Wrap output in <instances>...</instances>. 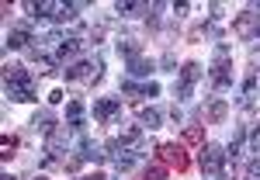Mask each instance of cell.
<instances>
[{
	"instance_id": "cell-1",
	"label": "cell",
	"mask_w": 260,
	"mask_h": 180,
	"mask_svg": "<svg viewBox=\"0 0 260 180\" xmlns=\"http://www.w3.org/2000/svg\"><path fill=\"white\" fill-rule=\"evenodd\" d=\"M4 90L11 100H35V77L21 62H7L4 66Z\"/></svg>"
},
{
	"instance_id": "cell-2",
	"label": "cell",
	"mask_w": 260,
	"mask_h": 180,
	"mask_svg": "<svg viewBox=\"0 0 260 180\" xmlns=\"http://www.w3.org/2000/svg\"><path fill=\"white\" fill-rule=\"evenodd\" d=\"M208 80H212L215 90L233 87V59H229V45H215V56H212V66H208Z\"/></svg>"
},
{
	"instance_id": "cell-3",
	"label": "cell",
	"mask_w": 260,
	"mask_h": 180,
	"mask_svg": "<svg viewBox=\"0 0 260 180\" xmlns=\"http://www.w3.org/2000/svg\"><path fill=\"white\" fill-rule=\"evenodd\" d=\"M101 69H104V62L94 56V59H80L73 62V66H66L62 73H66V80L70 83H83V87H94L101 80Z\"/></svg>"
},
{
	"instance_id": "cell-4",
	"label": "cell",
	"mask_w": 260,
	"mask_h": 180,
	"mask_svg": "<svg viewBox=\"0 0 260 180\" xmlns=\"http://www.w3.org/2000/svg\"><path fill=\"white\" fill-rule=\"evenodd\" d=\"M156 160H160L163 166H170V170H177V173H187V166H191L187 149H184L180 142H163V146H156Z\"/></svg>"
},
{
	"instance_id": "cell-5",
	"label": "cell",
	"mask_w": 260,
	"mask_h": 180,
	"mask_svg": "<svg viewBox=\"0 0 260 180\" xmlns=\"http://www.w3.org/2000/svg\"><path fill=\"white\" fill-rule=\"evenodd\" d=\"M198 80H201V66L194 59L184 62V66H180V80L174 83V97H177V100H187L191 94H194V83H198Z\"/></svg>"
},
{
	"instance_id": "cell-6",
	"label": "cell",
	"mask_w": 260,
	"mask_h": 180,
	"mask_svg": "<svg viewBox=\"0 0 260 180\" xmlns=\"http://www.w3.org/2000/svg\"><path fill=\"white\" fill-rule=\"evenodd\" d=\"M233 35L243 42H253L260 39V14L250 7V11H243V14H236V21H233Z\"/></svg>"
},
{
	"instance_id": "cell-7",
	"label": "cell",
	"mask_w": 260,
	"mask_h": 180,
	"mask_svg": "<svg viewBox=\"0 0 260 180\" xmlns=\"http://www.w3.org/2000/svg\"><path fill=\"white\" fill-rule=\"evenodd\" d=\"M222 166H225V149L215 146V142L201 146V173H205V177H219Z\"/></svg>"
},
{
	"instance_id": "cell-8",
	"label": "cell",
	"mask_w": 260,
	"mask_h": 180,
	"mask_svg": "<svg viewBox=\"0 0 260 180\" xmlns=\"http://www.w3.org/2000/svg\"><path fill=\"white\" fill-rule=\"evenodd\" d=\"M118 111H121V100L118 97H98V100H94V121H98V125H108Z\"/></svg>"
},
{
	"instance_id": "cell-9",
	"label": "cell",
	"mask_w": 260,
	"mask_h": 180,
	"mask_svg": "<svg viewBox=\"0 0 260 180\" xmlns=\"http://www.w3.org/2000/svg\"><path fill=\"white\" fill-rule=\"evenodd\" d=\"M28 42H31V24L28 21H18V24L7 28V49H28Z\"/></svg>"
},
{
	"instance_id": "cell-10",
	"label": "cell",
	"mask_w": 260,
	"mask_h": 180,
	"mask_svg": "<svg viewBox=\"0 0 260 180\" xmlns=\"http://www.w3.org/2000/svg\"><path fill=\"white\" fill-rule=\"evenodd\" d=\"M121 94H128L132 100H139V97H156V94H160V83H156V80H149V83L121 80Z\"/></svg>"
},
{
	"instance_id": "cell-11",
	"label": "cell",
	"mask_w": 260,
	"mask_h": 180,
	"mask_svg": "<svg viewBox=\"0 0 260 180\" xmlns=\"http://www.w3.org/2000/svg\"><path fill=\"white\" fill-rule=\"evenodd\" d=\"M66 128L70 132H83V100L73 97L66 104Z\"/></svg>"
},
{
	"instance_id": "cell-12",
	"label": "cell",
	"mask_w": 260,
	"mask_h": 180,
	"mask_svg": "<svg viewBox=\"0 0 260 180\" xmlns=\"http://www.w3.org/2000/svg\"><path fill=\"white\" fill-rule=\"evenodd\" d=\"M205 118H208V125H222V121L229 118V104L222 97H215L212 104H208V111H205Z\"/></svg>"
},
{
	"instance_id": "cell-13",
	"label": "cell",
	"mask_w": 260,
	"mask_h": 180,
	"mask_svg": "<svg viewBox=\"0 0 260 180\" xmlns=\"http://www.w3.org/2000/svg\"><path fill=\"white\" fill-rule=\"evenodd\" d=\"M31 125H35V132H42V135H49V132L56 128V115H52L49 107H42V111H35V118H31Z\"/></svg>"
},
{
	"instance_id": "cell-14",
	"label": "cell",
	"mask_w": 260,
	"mask_h": 180,
	"mask_svg": "<svg viewBox=\"0 0 260 180\" xmlns=\"http://www.w3.org/2000/svg\"><path fill=\"white\" fill-rule=\"evenodd\" d=\"M180 146H205V128L201 125H187L180 132Z\"/></svg>"
},
{
	"instance_id": "cell-15",
	"label": "cell",
	"mask_w": 260,
	"mask_h": 180,
	"mask_svg": "<svg viewBox=\"0 0 260 180\" xmlns=\"http://www.w3.org/2000/svg\"><path fill=\"white\" fill-rule=\"evenodd\" d=\"M118 52L125 59H136V56H142V42L132 39V35H125V39H118Z\"/></svg>"
},
{
	"instance_id": "cell-16",
	"label": "cell",
	"mask_w": 260,
	"mask_h": 180,
	"mask_svg": "<svg viewBox=\"0 0 260 180\" xmlns=\"http://www.w3.org/2000/svg\"><path fill=\"white\" fill-rule=\"evenodd\" d=\"M24 11H31V18H56V11H59V4H52V0H42V4H24Z\"/></svg>"
},
{
	"instance_id": "cell-17",
	"label": "cell",
	"mask_w": 260,
	"mask_h": 180,
	"mask_svg": "<svg viewBox=\"0 0 260 180\" xmlns=\"http://www.w3.org/2000/svg\"><path fill=\"white\" fill-rule=\"evenodd\" d=\"M156 66H153V59H146V56H136V59H128V73L132 77H149Z\"/></svg>"
},
{
	"instance_id": "cell-18",
	"label": "cell",
	"mask_w": 260,
	"mask_h": 180,
	"mask_svg": "<svg viewBox=\"0 0 260 180\" xmlns=\"http://www.w3.org/2000/svg\"><path fill=\"white\" fill-rule=\"evenodd\" d=\"M115 11H118L121 18H136V14H149V11H153V7H149V4H128V0H125V4H115Z\"/></svg>"
},
{
	"instance_id": "cell-19",
	"label": "cell",
	"mask_w": 260,
	"mask_h": 180,
	"mask_svg": "<svg viewBox=\"0 0 260 180\" xmlns=\"http://www.w3.org/2000/svg\"><path fill=\"white\" fill-rule=\"evenodd\" d=\"M160 111H156V107H139V121L142 125H146V128H160Z\"/></svg>"
},
{
	"instance_id": "cell-20",
	"label": "cell",
	"mask_w": 260,
	"mask_h": 180,
	"mask_svg": "<svg viewBox=\"0 0 260 180\" xmlns=\"http://www.w3.org/2000/svg\"><path fill=\"white\" fill-rule=\"evenodd\" d=\"M142 180H167V166H163V163L146 166V170H142Z\"/></svg>"
},
{
	"instance_id": "cell-21",
	"label": "cell",
	"mask_w": 260,
	"mask_h": 180,
	"mask_svg": "<svg viewBox=\"0 0 260 180\" xmlns=\"http://www.w3.org/2000/svg\"><path fill=\"white\" fill-rule=\"evenodd\" d=\"M205 35H219V31H215V28H208V24H194V28L187 31V39H191V42H201Z\"/></svg>"
},
{
	"instance_id": "cell-22",
	"label": "cell",
	"mask_w": 260,
	"mask_h": 180,
	"mask_svg": "<svg viewBox=\"0 0 260 180\" xmlns=\"http://www.w3.org/2000/svg\"><path fill=\"white\" fill-rule=\"evenodd\" d=\"M14 153H18V139L14 135H4V160H11Z\"/></svg>"
},
{
	"instance_id": "cell-23",
	"label": "cell",
	"mask_w": 260,
	"mask_h": 180,
	"mask_svg": "<svg viewBox=\"0 0 260 180\" xmlns=\"http://www.w3.org/2000/svg\"><path fill=\"white\" fill-rule=\"evenodd\" d=\"M250 153H260V125L253 128V135H250Z\"/></svg>"
},
{
	"instance_id": "cell-24",
	"label": "cell",
	"mask_w": 260,
	"mask_h": 180,
	"mask_svg": "<svg viewBox=\"0 0 260 180\" xmlns=\"http://www.w3.org/2000/svg\"><path fill=\"white\" fill-rule=\"evenodd\" d=\"M246 170H250V177H260V160H250V163H246Z\"/></svg>"
},
{
	"instance_id": "cell-25",
	"label": "cell",
	"mask_w": 260,
	"mask_h": 180,
	"mask_svg": "<svg viewBox=\"0 0 260 180\" xmlns=\"http://www.w3.org/2000/svg\"><path fill=\"white\" fill-rule=\"evenodd\" d=\"M77 180H104V173H98V170H94V173H80Z\"/></svg>"
},
{
	"instance_id": "cell-26",
	"label": "cell",
	"mask_w": 260,
	"mask_h": 180,
	"mask_svg": "<svg viewBox=\"0 0 260 180\" xmlns=\"http://www.w3.org/2000/svg\"><path fill=\"white\" fill-rule=\"evenodd\" d=\"M0 180H18V177H11V173H4V177H0Z\"/></svg>"
},
{
	"instance_id": "cell-27",
	"label": "cell",
	"mask_w": 260,
	"mask_h": 180,
	"mask_svg": "<svg viewBox=\"0 0 260 180\" xmlns=\"http://www.w3.org/2000/svg\"><path fill=\"white\" fill-rule=\"evenodd\" d=\"M39 180H49V177H39Z\"/></svg>"
}]
</instances>
